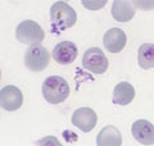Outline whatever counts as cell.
I'll return each mask as SVG.
<instances>
[{"mask_svg": "<svg viewBox=\"0 0 154 146\" xmlns=\"http://www.w3.org/2000/svg\"><path fill=\"white\" fill-rule=\"evenodd\" d=\"M135 97V89L128 82H121L114 87L112 101L116 105H128Z\"/></svg>", "mask_w": 154, "mask_h": 146, "instance_id": "8fae6325", "label": "cell"}, {"mask_svg": "<svg viewBox=\"0 0 154 146\" xmlns=\"http://www.w3.org/2000/svg\"><path fill=\"white\" fill-rule=\"evenodd\" d=\"M50 55L46 47L41 45H33L26 51L25 55V64L30 71L41 72L49 64Z\"/></svg>", "mask_w": 154, "mask_h": 146, "instance_id": "5b68a950", "label": "cell"}, {"mask_svg": "<svg viewBox=\"0 0 154 146\" xmlns=\"http://www.w3.org/2000/svg\"><path fill=\"white\" fill-rule=\"evenodd\" d=\"M107 2L105 0H82V5L85 8L90 9V11H98V9H102Z\"/></svg>", "mask_w": 154, "mask_h": 146, "instance_id": "9a60e30c", "label": "cell"}, {"mask_svg": "<svg viewBox=\"0 0 154 146\" xmlns=\"http://www.w3.org/2000/svg\"><path fill=\"white\" fill-rule=\"evenodd\" d=\"M131 133L134 138L143 145L154 144V126L146 119H139L132 124Z\"/></svg>", "mask_w": 154, "mask_h": 146, "instance_id": "30bf717a", "label": "cell"}, {"mask_svg": "<svg viewBox=\"0 0 154 146\" xmlns=\"http://www.w3.org/2000/svg\"><path fill=\"white\" fill-rule=\"evenodd\" d=\"M109 62L99 47H90L82 56V67L95 75H103L108 69Z\"/></svg>", "mask_w": 154, "mask_h": 146, "instance_id": "277c9868", "label": "cell"}, {"mask_svg": "<svg viewBox=\"0 0 154 146\" xmlns=\"http://www.w3.org/2000/svg\"><path fill=\"white\" fill-rule=\"evenodd\" d=\"M16 37L21 44L25 45H40L45 37V32L38 23L32 19H26L21 22L16 28Z\"/></svg>", "mask_w": 154, "mask_h": 146, "instance_id": "3957f363", "label": "cell"}, {"mask_svg": "<svg viewBox=\"0 0 154 146\" xmlns=\"http://www.w3.org/2000/svg\"><path fill=\"white\" fill-rule=\"evenodd\" d=\"M38 145H42V144H49V145H55V146H60V142L58 141L55 137H46V138H42L37 142Z\"/></svg>", "mask_w": 154, "mask_h": 146, "instance_id": "2e32d148", "label": "cell"}, {"mask_svg": "<svg viewBox=\"0 0 154 146\" xmlns=\"http://www.w3.org/2000/svg\"><path fill=\"white\" fill-rule=\"evenodd\" d=\"M137 62L143 69H152L154 67V45L152 42L143 44L139 47Z\"/></svg>", "mask_w": 154, "mask_h": 146, "instance_id": "5bb4252c", "label": "cell"}, {"mask_svg": "<svg viewBox=\"0 0 154 146\" xmlns=\"http://www.w3.org/2000/svg\"><path fill=\"white\" fill-rule=\"evenodd\" d=\"M126 42H127L126 33H125L121 28L114 27V28H110V30H108L104 33L103 45L109 53L117 54V53L122 51L123 47L126 46Z\"/></svg>", "mask_w": 154, "mask_h": 146, "instance_id": "9c48e42d", "label": "cell"}, {"mask_svg": "<svg viewBox=\"0 0 154 146\" xmlns=\"http://www.w3.org/2000/svg\"><path fill=\"white\" fill-rule=\"evenodd\" d=\"M42 96L49 104H60L69 96V86L63 77L50 76L42 84Z\"/></svg>", "mask_w": 154, "mask_h": 146, "instance_id": "7a4b0ae2", "label": "cell"}, {"mask_svg": "<svg viewBox=\"0 0 154 146\" xmlns=\"http://www.w3.org/2000/svg\"><path fill=\"white\" fill-rule=\"evenodd\" d=\"M96 144L99 146H119L122 144L121 132L114 126H107L99 132Z\"/></svg>", "mask_w": 154, "mask_h": 146, "instance_id": "4fadbf2b", "label": "cell"}, {"mask_svg": "<svg viewBox=\"0 0 154 146\" xmlns=\"http://www.w3.org/2000/svg\"><path fill=\"white\" fill-rule=\"evenodd\" d=\"M23 104V95L16 86H5L0 91V105L4 110L14 111Z\"/></svg>", "mask_w": 154, "mask_h": 146, "instance_id": "8992f818", "label": "cell"}, {"mask_svg": "<svg viewBox=\"0 0 154 146\" xmlns=\"http://www.w3.org/2000/svg\"><path fill=\"white\" fill-rule=\"evenodd\" d=\"M71 122L72 124L76 126L77 128H80L82 132H90L96 126L98 115L90 108H80L72 114Z\"/></svg>", "mask_w": 154, "mask_h": 146, "instance_id": "52a82bcc", "label": "cell"}, {"mask_svg": "<svg viewBox=\"0 0 154 146\" xmlns=\"http://www.w3.org/2000/svg\"><path fill=\"white\" fill-rule=\"evenodd\" d=\"M135 14V5L126 0H116L112 4V16L118 22H128Z\"/></svg>", "mask_w": 154, "mask_h": 146, "instance_id": "7c38bea8", "label": "cell"}, {"mask_svg": "<svg viewBox=\"0 0 154 146\" xmlns=\"http://www.w3.org/2000/svg\"><path fill=\"white\" fill-rule=\"evenodd\" d=\"M51 26L55 33L75 26L77 22V13L66 2H57L50 7Z\"/></svg>", "mask_w": 154, "mask_h": 146, "instance_id": "6da1fadb", "label": "cell"}, {"mask_svg": "<svg viewBox=\"0 0 154 146\" xmlns=\"http://www.w3.org/2000/svg\"><path fill=\"white\" fill-rule=\"evenodd\" d=\"M77 46L72 41H62L57 44V46L53 50V58L60 65H67L73 63L77 58Z\"/></svg>", "mask_w": 154, "mask_h": 146, "instance_id": "ba28073f", "label": "cell"}]
</instances>
